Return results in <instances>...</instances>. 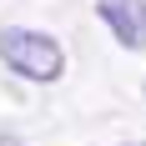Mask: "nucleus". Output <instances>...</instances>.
Here are the masks:
<instances>
[{
    "instance_id": "1",
    "label": "nucleus",
    "mask_w": 146,
    "mask_h": 146,
    "mask_svg": "<svg viewBox=\"0 0 146 146\" xmlns=\"http://www.w3.org/2000/svg\"><path fill=\"white\" fill-rule=\"evenodd\" d=\"M0 60H5L15 76H25V81H60V76H66V50H60V40L45 35V30H25V25L0 30Z\"/></svg>"
},
{
    "instance_id": "2",
    "label": "nucleus",
    "mask_w": 146,
    "mask_h": 146,
    "mask_svg": "<svg viewBox=\"0 0 146 146\" xmlns=\"http://www.w3.org/2000/svg\"><path fill=\"white\" fill-rule=\"evenodd\" d=\"M96 15L126 50H146V0H96Z\"/></svg>"
},
{
    "instance_id": "4",
    "label": "nucleus",
    "mask_w": 146,
    "mask_h": 146,
    "mask_svg": "<svg viewBox=\"0 0 146 146\" xmlns=\"http://www.w3.org/2000/svg\"><path fill=\"white\" fill-rule=\"evenodd\" d=\"M141 91H146V86H141Z\"/></svg>"
},
{
    "instance_id": "3",
    "label": "nucleus",
    "mask_w": 146,
    "mask_h": 146,
    "mask_svg": "<svg viewBox=\"0 0 146 146\" xmlns=\"http://www.w3.org/2000/svg\"><path fill=\"white\" fill-rule=\"evenodd\" d=\"M0 146H20V141H15V136H0Z\"/></svg>"
}]
</instances>
